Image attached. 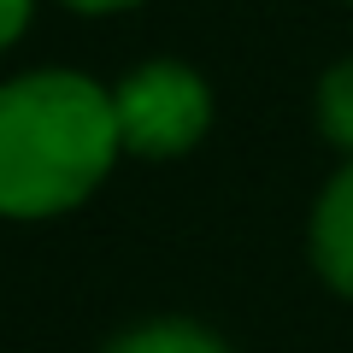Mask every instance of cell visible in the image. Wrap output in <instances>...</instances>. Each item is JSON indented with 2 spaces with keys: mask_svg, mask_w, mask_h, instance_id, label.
Returning a JSON list of instances; mask_svg holds the SVG:
<instances>
[{
  "mask_svg": "<svg viewBox=\"0 0 353 353\" xmlns=\"http://www.w3.org/2000/svg\"><path fill=\"white\" fill-rule=\"evenodd\" d=\"M112 88L83 71H24L0 83V218H59L106 183L118 159Z\"/></svg>",
  "mask_w": 353,
  "mask_h": 353,
  "instance_id": "cell-1",
  "label": "cell"
},
{
  "mask_svg": "<svg viewBox=\"0 0 353 353\" xmlns=\"http://www.w3.org/2000/svg\"><path fill=\"white\" fill-rule=\"evenodd\" d=\"M118 148L136 159H176L212 124V88L183 59H148L112 88Z\"/></svg>",
  "mask_w": 353,
  "mask_h": 353,
  "instance_id": "cell-2",
  "label": "cell"
},
{
  "mask_svg": "<svg viewBox=\"0 0 353 353\" xmlns=\"http://www.w3.org/2000/svg\"><path fill=\"white\" fill-rule=\"evenodd\" d=\"M306 253L312 271L336 294L353 301V159L324 183V194L312 201V224H306Z\"/></svg>",
  "mask_w": 353,
  "mask_h": 353,
  "instance_id": "cell-3",
  "label": "cell"
},
{
  "mask_svg": "<svg viewBox=\"0 0 353 353\" xmlns=\"http://www.w3.org/2000/svg\"><path fill=\"white\" fill-rule=\"evenodd\" d=\"M101 353H230V341L194 318H148V324L112 336Z\"/></svg>",
  "mask_w": 353,
  "mask_h": 353,
  "instance_id": "cell-4",
  "label": "cell"
},
{
  "mask_svg": "<svg viewBox=\"0 0 353 353\" xmlns=\"http://www.w3.org/2000/svg\"><path fill=\"white\" fill-rule=\"evenodd\" d=\"M318 130H324L330 148H341L353 159V59L330 65L324 83H318Z\"/></svg>",
  "mask_w": 353,
  "mask_h": 353,
  "instance_id": "cell-5",
  "label": "cell"
},
{
  "mask_svg": "<svg viewBox=\"0 0 353 353\" xmlns=\"http://www.w3.org/2000/svg\"><path fill=\"white\" fill-rule=\"evenodd\" d=\"M30 6H36V0H0V48H12V41H18Z\"/></svg>",
  "mask_w": 353,
  "mask_h": 353,
  "instance_id": "cell-6",
  "label": "cell"
},
{
  "mask_svg": "<svg viewBox=\"0 0 353 353\" xmlns=\"http://www.w3.org/2000/svg\"><path fill=\"white\" fill-rule=\"evenodd\" d=\"M65 6H77V12H124L136 0H65Z\"/></svg>",
  "mask_w": 353,
  "mask_h": 353,
  "instance_id": "cell-7",
  "label": "cell"
}]
</instances>
